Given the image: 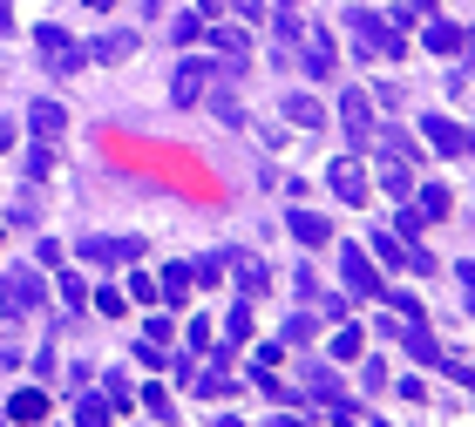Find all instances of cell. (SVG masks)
<instances>
[{"label": "cell", "instance_id": "cell-4", "mask_svg": "<svg viewBox=\"0 0 475 427\" xmlns=\"http://www.w3.org/2000/svg\"><path fill=\"white\" fill-rule=\"evenodd\" d=\"M292 231H299L306 244H326V224H320V217H292Z\"/></svg>", "mask_w": 475, "mask_h": 427}, {"label": "cell", "instance_id": "cell-3", "mask_svg": "<svg viewBox=\"0 0 475 427\" xmlns=\"http://www.w3.org/2000/svg\"><path fill=\"white\" fill-rule=\"evenodd\" d=\"M408 353H414V360H442V346H435V339L421 333V326H414V333H408Z\"/></svg>", "mask_w": 475, "mask_h": 427}, {"label": "cell", "instance_id": "cell-2", "mask_svg": "<svg viewBox=\"0 0 475 427\" xmlns=\"http://www.w3.org/2000/svg\"><path fill=\"white\" fill-rule=\"evenodd\" d=\"M7 305H14V312H28V305H34V278H28V272L7 285Z\"/></svg>", "mask_w": 475, "mask_h": 427}, {"label": "cell", "instance_id": "cell-1", "mask_svg": "<svg viewBox=\"0 0 475 427\" xmlns=\"http://www.w3.org/2000/svg\"><path fill=\"white\" fill-rule=\"evenodd\" d=\"M347 285H353V292H374V272H367V258H360V251H347Z\"/></svg>", "mask_w": 475, "mask_h": 427}, {"label": "cell", "instance_id": "cell-7", "mask_svg": "<svg viewBox=\"0 0 475 427\" xmlns=\"http://www.w3.org/2000/svg\"><path fill=\"white\" fill-rule=\"evenodd\" d=\"M82 427H109V407H102V400H95V394L82 400Z\"/></svg>", "mask_w": 475, "mask_h": 427}, {"label": "cell", "instance_id": "cell-6", "mask_svg": "<svg viewBox=\"0 0 475 427\" xmlns=\"http://www.w3.org/2000/svg\"><path fill=\"white\" fill-rule=\"evenodd\" d=\"M198 89H204V68H184V75H177V95H184V102H198Z\"/></svg>", "mask_w": 475, "mask_h": 427}, {"label": "cell", "instance_id": "cell-5", "mask_svg": "<svg viewBox=\"0 0 475 427\" xmlns=\"http://www.w3.org/2000/svg\"><path fill=\"white\" fill-rule=\"evenodd\" d=\"M184 292H190V272H184V265H177V272H163V299H184Z\"/></svg>", "mask_w": 475, "mask_h": 427}]
</instances>
